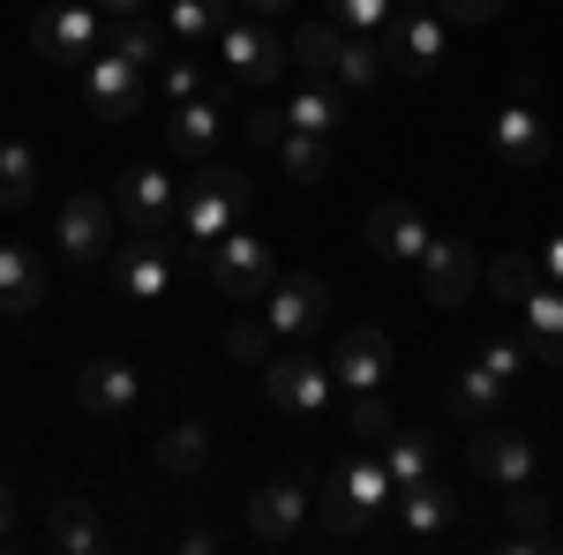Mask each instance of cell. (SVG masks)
I'll return each instance as SVG.
<instances>
[{
	"label": "cell",
	"mask_w": 563,
	"mask_h": 555,
	"mask_svg": "<svg viewBox=\"0 0 563 555\" xmlns=\"http://www.w3.org/2000/svg\"><path fill=\"white\" fill-rule=\"evenodd\" d=\"M60 256L68 263H113V196H68L60 203V225H53Z\"/></svg>",
	"instance_id": "cell-10"
},
{
	"label": "cell",
	"mask_w": 563,
	"mask_h": 555,
	"mask_svg": "<svg viewBox=\"0 0 563 555\" xmlns=\"http://www.w3.org/2000/svg\"><path fill=\"white\" fill-rule=\"evenodd\" d=\"M8 533H15V503H8V488H0V548H8Z\"/></svg>",
	"instance_id": "cell-47"
},
{
	"label": "cell",
	"mask_w": 563,
	"mask_h": 555,
	"mask_svg": "<svg viewBox=\"0 0 563 555\" xmlns=\"http://www.w3.org/2000/svg\"><path fill=\"white\" fill-rule=\"evenodd\" d=\"M38 300H45V263L31 248H0V315L23 323Z\"/></svg>",
	"instance_id": "cell-21"
},
{
	"label": "cell",
	"mask_w": 563,
	"mask_h": 555,
	"mask_svg": "<svg viewBox=\"0 0 563 555\" xmlns=\"http://www.w3.org/2000/svg\"><path fill=\"white\" fill-rule=\"evenodd\" d=\"M474 278H481L474 241H429V256H421V286H429L435 308H459V300L474 293Z\"/></svg>",
	"instance_id": "cell-15"
},
{
	"label": "cell",
	"mask_w": 563,
	"mask_h": 555,
	"mask_svg": "<svg viewBox=\"0 0 563 555\" xmlns=\"http://www.w3.org/2000/svg\"><path fill=\"white\" fill-rule=\"evenodd\" d=\"M384 503H398L390 466H384V458H368V451H353L346 466L323 480V533H361Z\"/></svg>",
	"instance_id": "cell-1"
},
{
	"label": "cell",
	"mask_w": 563,
	"mask_h": 555,
	"mask_svg": "<svg viewBox=\"0 0 563 555\" xmlns=\"http://www.w3.org/2000/svg\"><path fill=\"white\" fill-rule=\"evenodd\" d=\"M143 76H151V68H135L121 45H113V53H90L84 60V106L98 121H129L135 106H143Z\"/></svg>",
	"instance_id": "cell-6"
},
{
	"label": "cell",
	"mask_w": 563,
	"mask_h": 555,
	"mask_svg": "<svg viewBox=\"0 0 563 555\" xmlns=\"http://www.w3.org/2000/svg\"><path fill=\"white\" fill-rule=\"evenodd\" d=\"M353 435H368V443L390 435V406L376 398V390H353Z\"/></svg>",
	"instance_id": "cell-39"
},
{
	"label": "cell",
	"mask_w": 563,
	"mask_h": 555,
	"mask_svg": "<svg viewBox=\"0 0 563 555\" xmlns=\"http://www.w3.org/2000/svg\"><path fill=\"white\" fill-rule=\"evenodd\" d=\"M541 286V256H504L488 263V293L504 300V308H526V293Z\"/></svg>",
	"instance_id": "cell-32"
},
{
	"label": "cell",
	"mask_w": 563,
	"mask_h": 555,
	"mask_svg": "<svg viewBox=\"0 0 563 555\" xmlns=\"http://www.w3.org/2000/svg\"><path fill=\"white\" fill-rule=\"evenodd\" d=\"M113 211L129 218L135 233H166L180 218V188L166 166H129L121 173V188H113Z\"/></svg>",
	"instance_id": "cell-8"
},
{
	"label": "cell",
	"mask_w": 563,
	"mask_h": 555,
	"mask_svg": "<svg viewBox=\"0 0 563 555\" xmlns=\"http://www.w3.org/2000/svg\"><path fill=\"white\" fill-rule=\"evenodd\" d=\"M323 315H331V293H323V278H271L263 331H278V338H308V331H323Z\"/></svg>",
	"instance_id": "cell-11"
},
{
	"label": "cell",
	"mask_w": 563,
	"mask_h": 555,
	"mask_svg": "<svg viewBox=\"0 0 563 555\" xmlns=\"http://www.w3.org/2000/svg\"><path fill=\"white\" fill-rule=\"evenodd\" d=\"M241 211H249V180H241L233 166H203L188 188H180V225H188V241H196L203 256L241 225Z\"/></svg>",
	"instance_id": "cell-2"
},
{
	"label": "cell",
	"mask_w": 563,
	"mask_h": 555,
	"mask_svg": "<svg viewBox=\"0 0 563 555\" xmlns=\"http://www.w3.org/2000/svg\"><path fill=\"white\" fill-rule=\"evenodd\" d=\"M331 376H339L346 390H384V376H390V338H384V331H368V323H361V331H346V338L331 345Z\"/></svg>",
	"instance_id": "cell-16"
},
{
	"label": "cell",
	"mask_w": 563,
	"mask_h": 555,
	"mask_svg": "<svg viewBox=\"0 0 563 555\" xmlns=\"http://www.w3.org/2000/svg\"><path fill=\"white\" fill-rule=\"evenodd\" d=\"M158 90H166V98H203V68H196V60H188V53H180V60H166V76H158Z\"/></svg>",
	"instance_id": "cell-40"
},
{
	"label": "cell",
	"mask_w": 563,
	"mask_h": 555,
	"mask_svg": "<svg viewBox=\"0 0 563 555\" xmlns=\"http://www.w3.org/2000/svg\"><path fill=\"white\" fill-rule=\"evenodd\" d=\"M390 68V53L376 38H361V31H346V45H339V68H331V84L339 90H376Z\"/></svg>",
	"instance_id": "cell-23"
},
{
	"label": "cell",
	"mask_w": 563,
	"mask_h": 555,
	"mask_svg": "<svg viewBox=\"0 0 563 555\" xmlns=\"http://www.w3.org/2000/svg\"><path fill=\"white\" fill-rule=\"evenodd\" d=\"M294 8H301V0H249V15H256V23H278V15H294Z\"/></svg>",
	"instance_id": "cell-45"
},
{
	"label": "cell",
	"mask_w": 563,
	"mask_h": 555,
	"mask_svg": "<svg viewBox=\"0 0 563 555\" xmlns=\"http://www.w3.org/2000/svg\"><path fill=\"white\" fill-rule=\"evenodd\" d=\"M541 518H549V496H541L533 480H519V488H511V525H519L511 548H533V541H541Z\"/></svg>",
	"instance_id": "cell-36"
},
{
	"label": "cell",
	"mask_w": 563,
	"mask_h": 555,
	"mask_svg": "<svg viewBox=\"0 0 563 555\" xmlns=\"http://www.w3.org/2000/svg\"><path fill=\"white\" fill-rule=\"evenodd\" d=\"M526 360H533V353H526V345H511V338H488V345H481V368H488L496 384H519Z\"/></svg>",
	"instance_id": "cell-38"
},
{
	"label": "cell",
	"mask_w": 563,
	"mask_h": 555,
	"mask_svg": "<svg viewBox=\"0 0 563 555\" xmlns=\"http://www.w3.org/2000/svg\"><path fill=\"white\" fill-rule=\"evenodd\" d=\"M488 143H496L511 166H541V158H549V121H541L526 98H511V106H496V121H488Z\"/></svg>",
	"instance_id": "cell-18"
},
{
	"label": "cell",
	"mask_w": 563,
	"mask_h": 555,
	"mask_svg": "<svg viewBox=\"0 0 563 555\" xmlns=\"http://www.w3.org/2000/svg\"><path fill=\"white\" fill-rule=\"evenodd\" d=\"M53 548H68V555H90V548H106V533H98V518H90V503H53Z\"/></svg>",
	"instance_id": "cell-30"
},
{
	"label": "cell",
	"mask_w": 563,
	"mask_h": 555,
	"mask_svg": "<svg viewBox=\"0 0 563 555\" xmlns=\"http://www.w3.org/2000/svg\"><path fill=\"white\" fill-rule=\"evenodd\" d=\"M429 218L413 211V203H376V211H368V248H376V256L384 263H421L429 256Z\"/></svg>",
	"instance_id": "cell-14"
},
{
	"label": "cell",
	"mask_w": 563,
	"mask_h": 555,
	"mask_svg": "<svg viewBox=\"0 0 563 555\" xmlns=\"http://www.w3.org/2000/svg\"><path fill=\"white\" fill-rule=\"evenodd\" d=\"M339 31H361V38H376V31H390L398 23V0H331L323 8Z\"/></svg>",
	"instance_id": "cell-35"
},
{
	"label": "cell",
	"mask_w": 563,
	"mask_h": 555,
	"mask_svg": "<svg viewBox=\"0 0 563 555\" xmlns=\"http://www.w3.org/2000/svg\"><path fill=\"white\" fill-rule=\"evenodd\" d=\"M339 45H346V31L323 15V23H301V31H294V60H301L308 76H331V68H339Z\"/></svg>",
	"instance_id": "cell-29"
},
{
	"label": "cell",
	"mask_w": 563,
	"mask_h": 555,
	"mask_svg": "<svg viewBox=\"0 0 563 555\" xmlns=\"http://www.w3.org/2000/svg\"><path fill=\"white\" fill-rule=\"evenodd\" d=\"M443 15H451V23H496L504 0H443Z\"/></svg>",
	"instance_id": "cell-42"
},
{
	"label": "cell",
	"mask_w": 563,
	"mask_h": 555,
	"mask_svg": "<svg viewBox=\"0 0 563 555\" xmlns=\"http://www.w3.org/2000/svg\"><path fill=\"white\" fill-rule=\"evenodd\" d=\"M384 466H390V480H398V488H421V480H429V466H435L429 435H390V443H384Z\"/></svg>",
	"instance_id": "cell-33"
},
{
	"label": "cell",
	"mask_w": 563,
	"mask_h": 555,
	"mask_svg": "<svg viewBox=\"0 0 563 555\" xmlns=\"http://www.w3.org/2000/svg\"><path fill=\"white\" fill-rule=\"evenodd\" d=\"M384 53H390V68H398L406 84L435 76V68H443V15H429V8H398V23L384 31Z\"/></svg>",
	"instance_id": "cell-9"
},
{
	"label": "cell",
	"mask_w": 563,
	"mask_h": 555,
	"mask_svg": "<svg viewBox=\"0 0 563 555\" xmlns=\"http://www.w3.org/2000/svg\"><path fill=\"white\" fill-rule=\"evenodd\" d=\"M135 398H143V376H135L129 360H84V376H76V406H84L90 421H121Z\"/></svg>",
	"instance_id": "cell-13"
},
{
	"label": "cell",
	"mask_w": 563,
	"mask_h": 555,
	"mask_svg": "<svg viewBox=\"0 0 563 555\" xmlns=\"http://www.w3.org/2000/svg\"><path fill=\"white\" fill-rule=\"evenodd\" d=\"M278 158H286V173L294 180H323L331 173V135H308V129H286V143H278Z\"/></svg>",
	"instance_id": "cell-31"
},
{
	"label": "cell",
	"mask_w": 563,
	"mask_h": 555,
	"mask_svg": "<svg viewBox=\"0 0 563 555\" xmlns=\"http://www.w3.org/2000/svg\"><path fill=\"white\" fill-rule=\"evenodd\" d=\"M286 129H308V135H331L339 129V84L331 76H316L286 98Z\"/></svg>",
	"instance_id": "cell-24"
},
{
	"label": "cell",
	"mask_w": 563,
	"mask_h": 555,
	"mask_svg": "<svg viewBox=\"0 0 563 555\" xmlns=\"http://www.w3.org/2000/svg\"><path fill=\"white\" fill-rule=\"evenodd\" d=\"M31 196H38V166H31V151L0 135V211H23Z\"/></svg>",
	"instance_id": "cell-28"
},
{
	"label": "cell",
	"mask_w": 563,
	"mask_h": 555,
	"mask_svg": "<svg viewBox=\"0 0 563 555\" xmlns=\"http://www.w3.org/2000/svg\"><path fill=\"white\" fill-rule=\"evenodd\" d=\"M98 8H106L113 23H129V15H143V0H98Z\"/></svg>",
	"instance_id": "cell-46"
},
{
	"label": "cell",
	"mask_w": 563,
	"mask_h": 555,
	"mask_svg": "<svg viewBox=\"0 0 563 555\" xmlns=\"http://www.w3.org/2000/svg\"><path fill=\"white\" fill-rule=\"evenodd\" d=\"M211 278H218V293H233V300L271 293V278H278L271 241H263V233H249V225H233V233L211 248Z\"/></svg>",
	"instance_id": "cell-5"
},
{
	"label": "cell",
	"mask_w": 563,
	"mask_h": 555,
	"mask_svg": "<svg viewBox=\"0 0 563 555\" xmlns=\"http://www.w3.org/2000/svg\"><path fill=\"white\" fill-rule=\"evenodd\" d=\"M474 466L496 488H519V480H533V443L511 435V428H474Z\"/></svg>",
	"instance_id": "cell-19"
},
{
	"label": "cell",
	"mask_w": 563,
	"mask_h": 555,
	"mask_svg": "<svg viewBox=\"0 0 563 555\" xmlns=\"http://www.w3.org/2000/svg\"><path fill=\"white\" fill-rule=\"evenodd\" d=\"M504 390L511 384H496V376H488V368H466V376H459V384H451V421H466V428H481L488 421V413H496V406H504Z\"/></svg>",
	"instance_id": "cell-26"
},
{
	"label": "cell",
	"mask_w": 563,
	"mask_h": 555,
	"mask_svg": "<svg viewBox=\"0 0 563 555\" xmlns=\"http://www.w3.org/2000/svg\"><path fill=\"white\" fill-rule=\"evenodd\" d=\"M166 143H174L180 158H203V151L218 143V106L211 98H180L174 121H166Z\"/></svg>",
	"instance_id": "cell-22"
},
{
	"label": "cell",
	"mask_w": 563,
	"mask_h": 555,
	"mask_svg": "<svg viewBox=\"0 0 563 555\" xmlns=\"http://www.w3.org/2000/svg\"><path fill=\"white\" fill-rule=\"evenodd\" d=\"M31 45H38V60H53V68H84L90 53H98V8L90 0L45 8L38 23H31Z\"/></svg>",
	"instance_id": "cell-7"
},
{
	"label": "cell",
	"mask_w": 563,
	"mask_h": 555,
	"mask_svg": "<svg viewBox=\"0 0 563 555\" xmlns=\"http://www.w3.org/2000/svg\"><path fill=\"white\" fill-rule=\"evenodd\" d=\"M308 518V488L301 480H263L256 496H249V533L256 541H294Z\"/></svg>",
	"instance_id": "cell-17"
},
{
	"label": "cell",
	"mask_w": 563,
	"mask_h": 555,
	"mask_svg": "<svg viewBox=\"0 0 563 555\" xmlns=\"http://www.w3.org/2000/svg\"><path fill=\"white\" fill-rule=\"evenodd\" d=\"M331 368L323 360H308V353H278V360H263V398L278 406V413H294V421H316L323 413V398H331Z\"/></svg>",
	"instance_id": "cell-3"
},
{
	"label": "cell",
	"mask_w": 563,
	"mask_h": 555,
	"mask_svg": "<svg viewBox=\"0 0 563 555\" xmlns=\"http://www.w3.org/2000/svg\"><path fill=\"white\" fill-rule=\"evenodd\" d=\"M519 315H526V353L541 368H563V286H533Z\"/></svg>",
	"instance_id": "cell-20"
},
{
	"label": "cell",
	"mask_w": 563,
	"mask_h": 555,
	"mask_svg": "<svg viewBox=\"0 0 563 555\" xmlns=\"http://www.w3.org/2000/svg\"><path fill=\"white\" fill-rule=\"evenodd\" d=\"M174 38H218L233 23V0H174Z\"/></svg>",
	"instance_id": "cell-34"
},
{
	"label": "cell",
	"mask_w": 563,
	"mask_h": 555,
	"mask_svg": "<svg viewBox=\"0 0 563 555\" xmlns=\"http://www.w3.org/2000/svg\"><path fill=\"white\" fill-rule=\"evenodd\" d=\"M451 511H459V503H451V488H435V480L398 488V525H406L413 541H421V533H443V525H451Z\"/></svg>",
	"instance_id": "cell-25"
},
{
	"label": "cell",
	"mask_w": 563,
	"mask_h": 555,
	"mask_svg": "<svg viewBox=\"0 0 563 555\" xmlns=\"http://www.w3.org/2000/svg\"><path fill=\"white\" fill-rule=\"evenodd\" d=\"M225 345H233V360H256V353H263L256 323H233V338H225Z\"/></svg>",
	"instance_id": "cell-44"
},
{
	"label": "cell",
	"mask_w": 563,
	"mask_h": 555,
	"mask_svg": "<svg viewBox=\"0 0 563 555\" xmlns=\"http://www.w3.org/2000/svg\"><path fill=\"white\" fill-rule=\"evenodd\" d=\"M203 458H211V428L203 421H180V428H166V443H158V466L166 473H203Z\"/></svg>",
	"instance_id": "cell-27"
},
{
	"label": "cell",
	"mask_w": 563,
	"mask_h": 555,
	"mask_svg": "<svg viewBox=\"0 0 563 555\" xmlns=\"http://www.w3.org/2000/svg\"><path fill=\"white\" fill-rule=\"evenodd\" d=\"M218 68H225V84L271 90L286 76V45L271 38L263 23H225V31H218Z\"/></svg>",
	"instance_id": "cell-4"
},
{
	"label": "cell",
	"mask_w": 563,
	"mask_h": 555,
	"mask_svg": "<svg viewBox=\"0 0 563 555\" xmlns=\"http://www.w3.org/2000/svg\"><path fill=\"white\" fill-rule=\"evenodd\" d=\"M541 278H549V286H563V225L541 241Z\"/></svg>",
	"instance_id": "cell-43"
},
{
	"label": "cell",
	"mask_w": 563,
	"mask_h": 555,
	"mask_svg": "<svg viewBox=\"0 0 563 555\" xmlns=\"http://www.w3.org/2000/svg\"><path fill=\"white\" fill-rule=\"evenodd\" d=\"M113 286L129 300H166V286H174V248L158 233H135L129 248L113 256Z\"/></svg>",
	"instance_id": "cell-12"
},
{
	"label": "cell",
	"mask_w": 563,
	"mask_h": 555,
	"mask_svg": "<svg viewBox=\"0 0 563 555\" xmlns=\"http://www.w3.org/2000/svg\"><path fill=\"white\" fill-rule=\"evenodd\" d=\"M249 143H271V151H278V143H286V106L263 98L256 113H249Z\"/></svg>",
	"instance_id": "cell-41"
},
{
	"label": "cell",
	"mask_w": 563,
	"mask_h": 555,
	"mask_svg": "<svg viewBox=\"0 0 563 555\" xmlns=\"http://www.w3.org/2000/svg\"><path fill=\"white\" fill-rule=\"evenodd\" d=\"M113 45L129 53L135 68H158V31H151L143 15H129V23H113Z\"/></svg>",
	"instance_id": "cell-37"
}]
</instances>
